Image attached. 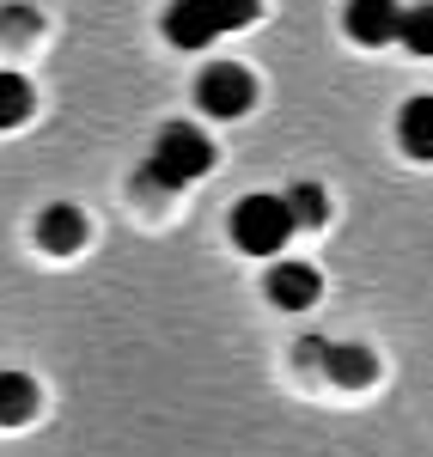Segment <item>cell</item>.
<instances>
[{"label": "cell", "instance_id": "12", "mask_svg": "<svg viewBox=\"0 0 433 457\" xmlns=\"http://www.w3.org/2000/svg\"><path fill=\"white\" fill-rule=\"evenodd\" d=\"M403 146H409V159H428L433 153V98H409V110H403Z\"/></svg>", "mask_w": 433, "mask_h": 457}, {"label": "cell", "instance_id": "6", "mask_svg": "<svg viewBox=\"0 0 433 457\" xmlns=\"http://www.w3.org/2000/svg\"><path fill=\"white\" fill-rule=\"evenodd\" d=\"M262 293L281 305V312H305V305H318V293H324V275L312 269V262H275L269 269V281H262Z\"/></svg>", "mask_w": 433, "mask_h": 457}, {"label": "cell", "instance_id": "14", "mask_svg": "<svg viewBox=\"0 0 433 457\" xmlns=\"http://www.w3.org/2000/svg\"><path fill=\"white\" fill-rule=\"evenodd\" d=\"M0 31H19V37H31V31H43V19H37V12H25V6H12V12L0 19Z\"/></svg>", "mask_w": 433, "mask_h": 457}, {"label": "cell", "instance_id": "10", "mask_svg": "<svg viewBox=\"0 0 433 457\" xmlns=\"http://www.w3.org/2000/svg\"><path fill=\"white\" fill-rule=\"evenodd\" d=\"M37 110V86L25 79V73L0 68V129H19V122H31Z\"/></svg>", "mask_w": 433, "mask_h": 457}, {"label": "cell", "instance_id": "5", "mask_svg": "<svg viewBox=\"0 0 433 457\" xmlns=\"http://www.w3.org/2000/svg\"><path fill=\"white\" fill-rule=\"evenodd\" d=\"M372 372H379V360H372V348H361V342H324V353H318V378L336 385V390L372 385Z\"/></svg>", "mask_w": 433, "mask_h": 457}, {"label": "cell", "instance_id": "1", "mask_svg": "<svg viewBox=\"0 0 433 457\" xmlns=\"http://www.w3.org/2000/svg\"><path fill=\"white\" fill-rule=\"evenodd\" d=\"M208 171H214V141L189 122H165L153 153H146V171L135 177V189H189Z\"/></svg>", "mask_w": 433, "mask_h": 457}, {"label": "cell", "instance_id": "2", "mask_svg": "<svg viewBox=\"0 0 433 457\" xmlns=\"http://www.w3.org/2000/svg\"><path fill=\"white\" fill-rule=\"evenodd\" d=\"M256 12H262V0H171L165 37H171V49H208L214 37L251 25Z\"/></svg>", "mask_w": 433, "mask_h": 457}, {"label": "cell", "instance_id": "8", "mask_svg": "<svg viewBox=\"0 0 433 457\" xmlns=\"http://www.w3.org/2000/svg\"><path fill=\"white\" fill-rule=\"evenodd\" d=\"M397 0H348V37L354 43H397Z\"/></svg>", "mask_w": 433, "mask_h": 457}, {"label": "cell", "instance_id": "13", "mask_svg": "<svg viewBox=\"0 0 433 457\" xmlns=\"http://www.w3.org/2000/svg\"><path fill=\"white\" fill-rule=\"evenodd\" d=\"M397 43L409 49V55H433V6H403Z\"/></svg>", "mask_w": 433, "mask_h": 457}, {"label": "cell", "instance_id": "9", "mask_svg": "<svg viewBox=\"0 0 433 457\" xmlns=\"http://www.w3.org/2000/svg\"><path fill=\"white\" fill-rule=\"evenodd\" d=\"M37 403H43V390H37L31 372H0V427L31 421Z\"/></svg>", "mask_w": 433, "mask_h": 457}, {"label": "cell", "instance_id": "11", "mask_svg": "<svg viewBox=\"0 0 433 457\" xmlns=\"http://www.w3.org/2000/svg\"><path fill=\"white\" fill-rule=\"evenodd\" d=\"M281 208H287L293 232H299V226H324L329 220V195L318 189V183H293L287 195H281Z\"/></svg>", "mask_w": 433, "mask_h": 457}, {"label": "cell", "instance_id": "7", "mask_svg": "<svg viewBox=\"0 0 433 457\" xmlns=\"http://www.w3.org/2000/svg\"><path fill=\"white\" fill-rule=\"evenodd\" d=\"M86 238H92V226H86V213L73 208V202H55V208L37 213V245L49 250V256H73Z\"/></svg>", "mask_w": 433, "mask_h": 457}, {"label": "cell", "instance_id": "3", "mask_svg": "<svg viewBox=\"0 0 433 457\" xmlns=\"http://www.w3.org/2000/svg\"><path fill=\"white\" fill-rule=\"evenodd\" d=\"M293 238V220L281 208V195H245L232 208V245L245 256H281Z\"/></svg>", "mask_w": 433, "mask_h": 457}, {"label": "cell", "instance_id": "4", "mask_svg": "<svg viewBox=\"0 0 433 457\" xmlns=\"http://www.w3.org/2000/svg\"><path fill=\"white\" fill-rule=\"evenodd\" d=\"M196 104L208 116H245L256 104V73L238 62H214V68L196 79Z\"/></svg>", "mask_w": 433, "mask_h": 457}]
</instances>
